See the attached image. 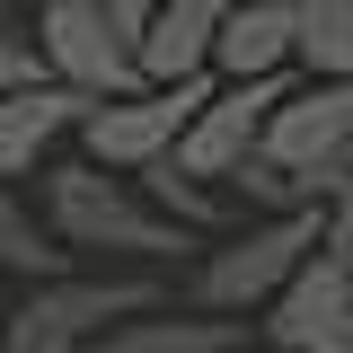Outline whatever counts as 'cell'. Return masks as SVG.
<instances>
[{"mask_svg": "<svg viewBox=\"0 0 353 353\" xmlns=\"http://www.w3.org/2000/svg\"><path fill=\"white\" fill-rule=\"evenodd\" d=\"M203 106H212V80L106 97V106H88V124H80V159H97V168H115V176H141V168H159V159H176V141H185V124Z\"/></svg>", "mask_w": 353, "mask_h": 353, "instance_id": "4", "label": "cell"}, {"mask_svg": "<svg viewBox=\"0 0 353 353\" xmlns=\"http://www.w3.org/2000/svg\"><path fill=\"white\" fill-rule=\"evenodd\" d=\"M0 327H9V318H0Z\"/></svg>", "mask_w": 353, "mask_h": 353, "instance_id": "23", "label": "cell"}, {"mask_svg": "<svg viewBox=\"0 0 353 353\" xmlns=\"http://www.w3.org/2000/svg\"><path fill=\"white\" fill-rule=\"evenodd\" d=\"M345 150H353V88L309 80V88H292V97L274 106L256 159H274L283 176H301L309 194L327 203V194H336V168H345Z\"/></svg>", "mask_w": 353, "mask_h": 353, "instance_id": "6", "label": "cell"}, {"mask_svg": "<svg viewBox=\"0 0 353 353\" xmlns=\"http://www.w3.org/2000/svg\"><path fill=\"white\" fill-rule=\"evenodd\" d=\"M36 212L53 221V239L80 256V248H97V256H132L141 274L168 256H194V230L185 221H168L132 176L97 168V159H53V168L36 176Z\"/></svg>", "mask_w": 353, "mask_h": 353, "instance_id": "1", "label": "cell"}, {"mask_svg": "<svg viewBox=\"0 0 353 353\" xmlns=\"http://www.w3.org/2000/svg\"><path fill=\"white\" fill-rule=\"evenodd\" d=\"M283 97H292V71H283V80H239V88L221 80L212 106H203V115L185 124V141H176V168L194 176V185H230V176L265 150V124H274Z\"/></svg>", "mask_w": 353, "mask_h": 353, "instance_id": "7", "label": "cell"}, {"mask_svg": "<svg viewBox=\"0 0 353 353\" xmlns=\"http://www.w3.org/2000/svg\"><path fill=\"white\" fill-rule=\"evenodd\" d=\"M327 203H345V212H353V150H345V168H336V194H327Z\"/></svg>", "mask_w": 353, "mask_h": 353, "instance_id": "19", "label": "cell"}, {"mask_svg": "<svg viewBox=\"0 0 353 353\" xmlns=\"http://www.w3.org/2000/svg\"><path fill=\"white\" fill-rule=\"evenodd\" d=\"M97 9H106V18H115V27H124L132 44H141V27H150V18H159L168 0H97Z\"/></svg>", "mask_w": 353, "mask_h": 353, "instance_id": "18", "label": "cell"}, {"mask_svg": "<svg viewBox=\"0 0 353 353\" xmlns=\"http://www.w3.org/2000/svg\"><path fill=\"white\" fill-rule=\"evenodd\" d=\"M265 345H283V353H353V265L336 248H318L292 274V292L265 309Z\"/></svg>", "mask_w": 353, "mask_h": 353, "instance_id": "8", "label": "cell"}, {"mask_svg": "<svg viewBox=\"0 0 353 353\" xmlns=\"http://www.w3.org/2000/svg\"><path fill=\"white\" fill-rule=\"evenodd\" d=\"M150 309H159V274H62L9 309L0 353H88L106 327L150 318Z\"/></svg>", "mask_w": 353, "mask_h": 353, "instance_id": "3", "label": "cell"}, {"mask_svg": "<svg viewBox=\"0 0 353 353\" xmlns=\"http://www.w3.org/2000/svg\"><path fill=\"white\" fill-rule=\"evenodd\" d=\"M18 88H44V53H36V36L0 27V97H18Z\"/></svg>", "mask_w": 353, "mask_h": 353, "instance_id": "17", "label": "cell"}, {"mask_svg": "<svg viewBox=\"0 0 353 353\" xmlns=\"http://www.w3.org/2000/svg\"><path fill=\"white\" fill-rule=\"evenodd\" d=\"M230 9H239V0H230Z\"/></svg>", "mask_w": 353, "mask_h": 353, "instance_id": "24", "label": "cell"}, {"mask_svg": "<svg viewBox=\"0 0 353 353\" xmlns=\"http://www.w3.org/2000/svg\"><path fill=\"white\" fill-rule=\"evenodd\" d=\"M301 71H309V80L353 88V9H318V0H301Z\"/></svg>", "mask_w": 353, "mask_h": 353, "instance_id": "14", "label": "cell"}, {"mask_svg": "<svg viewBox=\"0 0 353 353\" xmlns=\"http://www.w3.org/2000/svg\"><path fill=\"white\" fill-rule=\"evenodd\" d=\"M221 18L230 0H168L150 27H141V80L150 88H176V80H212V53H221Z\"/></svg>", "mask_w": 353, "mask_h": 353, "instance_id": "11", "label": "cell"}, {"mask_svg": "<svg viewBox=\"0 0 353 353\" xmlns=\"http://www.w3.org/2000/svg\"><path fill=\"white\" fill-rule=\"evenodd\" d=\"M18 9H44V0H0V27H9V18H18Z\"/></svg>", "mask_w": 353, "mask_h": 353, "instance_id": "20", "label": "cell"}, {"mask_svg": "<svg viewBox=\"0 0 353 353\" xmlns=\"http://www.w3.org/2000/svg\"><path fill=\"white\" fill-rule=\"evenodd\" d=\"M292 62H301V0H239V9L221 18L212 71L230 88L239 80H283Z\"/></svg>", "mask_w": 353, "mask_h": 353, "instance_id": "10", "label": "cell"}, {"mask_svg": "<svg viewBox=\"0 0 353 353\" xmlns=\"http://www.w3.org/2000/svg\"><path fill=\"white\" fill-rule=\"evenodd\" d=\"M318 9H353V0H318Z\"/></svg>", "mask_w": 353, "mask_h": 353, "instance_id": "22", "label": "cell"}, {"mask_svg": "<svg viewBox=\"0 0 353 353\" xmlns=\"http://www.w3.org/2000/svg\"><path fill=\"white\" fill-rule=\"evenodd\" d=\"M239 353H283V345H239Z\"/></svg>", "mask_w": 353, "mask_h": 353, "instance_id": "21", "label": "cell"}, {"mask_svg": "<svg viewBox=\"0 0 353 353\" xmlns=\"http://www.w3.org/2000/svg\"><path fill=\"white\" fill-rule=\"evenodd\" d=\"M36 53H44V80L80 88L88 106L150 88V80H141L132 36L106 18V9H97V0H44V9H36Z\"/></svg>", "mask_w": 353, "mask_h": 353, "instance_id": "5", "label": "cell"}, {"mask_svg": "<svg viewBox=\"0 0 353 353\" xmlns=\"http://www.w3.org/2000/svg\"><path fill=\"white\" fill-rule=\"evenodd\" d=\"M0 265L27 274V283H62V274H71V248L53 239V221H44L18 185H0Z\"/></svg>", "mask_w": 353, "mask_h": 353, "instance_id": "13", "label": "cell"}, {"mask_svg": "<svg viewBox=\"0 0 353 353\" xmlns=\"http://www.w3.org/2000/svg\"><path fill=\"white\" fill-rule=\"evenodd\" d=\"M248 327L239 318H203V309H150V318H124L106 327L88 353H239Z\"/></svg>", "mask_w": 353, "mask_h": 353, "instance_id": "12", "label": "cell"}, {"mask_svg": "<svg viewBox=\"0 0 353 353\" xmlns=\"http://www.w3.org/2000/svg\"><path fill=\"white\" fill-rule=\"evenodd\" d=\"M230 185H239V194H256V203H265V221H274V212H309V203H318L301 176H283L274 159H248V168L230 176Z\"/></svg>", "mask_w": 353, "mask_h": 353, "instance_id": "16", "label": "cell"}, {"mask_svg": "<svg viewBox=\"0 0 353 353\" xmlns=\"http://www.w3.org/2000/svg\"><path fill=\"white\" fill-rule=\"evenodd\" d=\"M141 194H150V203H159L168 221H185V230H221V194H212V185H194V176L176 168V159L141 168Z\"/></svg>", "mask_w": 353, "mask_h": 353, "instance_id": "15", "label": "cell"}, {"mask_svg": "<svg viewBox=\"0 0 353 353\" xmlns=\"http://www.w3.org/2000/svg\"><path fill=\"white\" fill-rule=\"evenodd\" d=\"M318 248H327V203L248 221V230H230L212 256L194 265V309H203V318H239V327H248V309H274L283 292H292V274H301Z\"/></svg>", "mask_w": 353, "mask_h": 353, "instance_id": "2", "label": "cell"}, {"mask_svg": "<svg viewBox=\"0 0 353 353\" xmlns=\"http://www.w3.org/2000/svg\"><path fill=\"white\" fill-rule=\"evenodd\" d=\"M80 124H88V97H80V88H62V80L0 97V185L44 176V168H53V141L80 132Z\"/></svg>", "mask_w": 353, "mask_h": 353, "instance_id": "9", "label": "cell"}]
</instances>
